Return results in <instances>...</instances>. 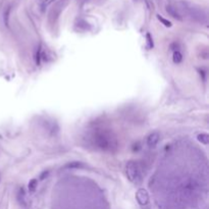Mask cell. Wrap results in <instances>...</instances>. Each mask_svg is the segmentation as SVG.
<instances>
[{"mask_svg":"<svg viewBox=\"0 0 209 209\" xmlns=\"http://www.w3.org/2000/svg\"><path fill=\"white\" fill-rule=\"evenodd\" d=\"M94 140L96 142L98 148L105 151H112L113 148H116V140L111 134L107 132H101L94 137Z\"/></svg>","mask_w":209,"mask_h":209,"instance_id":"6da1fadb","label":"cell"},{"mask_svg":"<svg viewBox=\"0 0 209 209\" xmlns=\"http://www.w3.org/2000/svg\"><path fill=\"white\" fill-rule=\"evenodd\" d=\"M181 4L183 5V8L186 12L188 13V16L192 18V20L200 22V24H205L207 22V14L206 12L201 9L200 7L189 4L188 2H181Z\"/></svg>","mask_w":209,"mask_h":209,"instance_id":"7a4b0ae2","label":"cell"},{"mask_svg":"<svg viewBox=\"0 0 209 209\" xmlns=\"http://www.w3.org/2000/svg\"><path fill=\"white\" fill-rule=\"evenodd\" d=\"M125 173L129 181L132 182L133 184L138 185L142 182V174H141V168L139 164L136 161H129L125 165Z\"/></svg>","mask_w":209,"mask_h":209,"instance_id":"3957f363","label":"cell"},{"mask_svg":"<svg viewBox=\"0 0 209 209\" xmlns=\"http://www.w3.org/2000/svg\"><path fill=\"white\" fill-rule=\"evenodd\" d=\"M66 4V0H59V1L54 5V7L51 9L50 14H49V20L50 21H56L59 17L60 12L63 9V6Z\"/></svg>","mask_w":209,"mask_h":209,"instance_id":"277c9868","label":"cell"},{"mask_svg":"<svg viewBox=\"0 0 209 209\" xmlns=\"http://www.w3.org/2000/svg\"><path fill=\"white\" fill-rule=\"evenodd\" d=\"M136 199L141 206H146V205H148L150 199H149V194H148L147 190L143 188L139 189L136 193Z\"/></svg>","mask_w":209,"mask_h":209,"instance_id":"5b68a950","label":"cell"},{"mask_svg":"<svg viewBox=\"0 0 209 209\" xmlns=\"http://www.w3.org/2000/svg\"><path fill=\"white\" fill-rule=\"evenodd\" d=\"M159 139H160V135H159L157 132L152 133L147 138V145L150 148H154L158 144Z\"/></svg>","mask_w":209,"mask_h":209,"instance_id":"8992f818","label":"cell"},{"mask_svg":"<svg viewBox=\"0 0 209 209\" xmlns=\"http://www.w3.org/2000/svg\"><path fill=\"white\" fill-rule=\"evenodd\" d=\"M165 9L167 11V13H168L169 16H172L173 18H177V21H183V17L181 16L176 7H173L172 5H167L165 7Z\"/></svg>","mask_w":209,"mask_h":209,"instance_id":"52a82bcc","label":"cell"},{"mask_svg":"<svg viewBox=\"0 0 209 209\" xmlns=\"http://www.w3.org/2000/svg\"><path fill=\"white\" fill-rule=\"evenodd\" d=\"M54 1V0H40L39 1V6H40V9L42 12H44L46 8L51 4V3Z\"/></svg>","mask_w":209,"mask_h":209,"instance_id":"ba28073f","label":"cell"},{"mask_svg":"<svg viewBox=\"0 0 209 209\" xmlns=\"http://www.w3.org/2000/svg\"><path fill=\"white\" fill-rule=\"evenodd\" d=\"M10 10H11V6L8 5L6 7V8L4 9V13H3V21H4V24L6 27L9 26V14H10Z\"/></svg>","mask_w":209,"mask_h":209,"instance_id":"9c48e42d","label":"cell"},{"mask_svg":"<svg viewBox=\"0 0 209 209\" xmlns=\"http://www.w3.org/2000/svg\"><path fill=\"white\" fill-rule=\"evenodd\" d=\"M17 199H18V202H20L22 205H26V204H27V200H26V193H25V190L22 189V188L20 190V192H18Z\"/></svg>","mask_w":209,"mask_h":209,"instance_id":"30bf717a","label":"cell"},{"mask_svg":"<svg viewBox=\"0 0 209 209\" xmlns=\"http://www.w3.org/2000/svg\"><path fill=\"white\" fill-rule=\"evenodd\" d=\"M173 60L174 63H181L182 60H183V54L180 51H174L173 52Z\"/></svg>","mask_w":209,"mask_h":209,"instance_id":"8fae6325","label":"cell"},{"mask_svg":"<svg viewBox=\"0 0 209 209\" xmlns=\"http://www.w3.org/2000/svg\"><path fill=\"white\" fill-rule=\"evenodd\" d=\"M197 139H198V141L200 143L204 144V145H207L209 143V136L207 134H200L197 137Z\"/></svg>","mask_w":209,"mask_h":209,"instance_id":"7c38bea8","label":"cell"},{"mask_svg":"<svg viewBox=\"0 0 209 209\" xmlns=\"http://www.w3.org/2000/svg\"><path fill=\"white\" fill-rule=\"evenodd\" d=\"M37 186H38V181L36 180V178H33V180H31L29 182V191L30 192H35L36 189H37Z\"/></svg>","mask_w":209,"mask_h":209,"instance_id":"4fadbf2b","label":"cell"},{"mask_svg":"<svg viewBox=\"0 0 209 209\" xmlns=\"http://www.w3.org/2000/svg\"><path fill=\"white\" fill-rule=\"evenodd\" d=\"M157 18L159 20V22H161L163 25H164L165 27H168V28H170V27L173 26V24L170 22L168 20H166V18H164V17H162L161 16H159V14H157Z\"/></svg>","mask_w":209,"mask_h":209,"instance_id":"5bb4252c","label":"cell"},{"mask_svg":"<svg viewBox=\"0 0 209 209\" xmlns=\"http://www.w3.org/2000/svg\"><path fill=\"white\" fill-rule=\"evenodd\" d=\"M146 39H147V47H148V49L153 48V41H152L151 35L149 33L146 34Z\"/></svg>","mask_w":209,"mask_h":209,"instance_id":"9a60e30c","label":"cell"},{"mask_svg":"<svg viewBox=\"0 0 209 209\" xmlns=\"http://www.w3.org/2000/svg\"><path fill=\"white\" fill-rule=\"evenodd\" d=\"M47 174H48V172H44L43 173H42V176L40 177V178H41V180H44V177H47Z\"/></svg>","mask_w":209,"mask_h":209,"instance_id":"2e32d148","label":"cell"},{"mask_svg":"<svg viewBox=\"0 0 209 209\" xmlns=\"http://www.w3.org/2000/svg\"><path fill=\"white\" fill-rule=\"evenodd\" d=\"M0 183H1V174H0Z\"/></svg>","mask_w":209,"mask_h":209,"instance_id":"e0dca14e","label":"cell"}]
</instances>
